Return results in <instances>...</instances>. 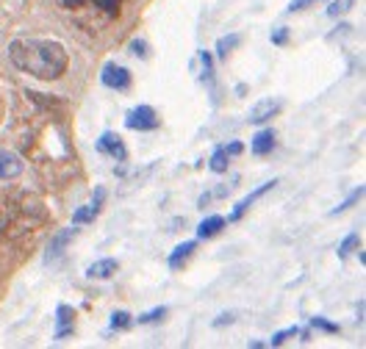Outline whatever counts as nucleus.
Instances as JSON below:
<instances>
[{"label":"nucleus","instance_id":"6ab92c4d","mask_svg":"<svg viewBox=\"0 0 366 349\" xmlns=\"http://www.w3.org/2000/svg\"><path fill=\"white\" fill-rule=\"evenodd\" d=\"M353 3H356V0H333V3L328 6V17H342V14H347V11L353 8Z\"/></svg>","mask_w":366,"mask_h":349},{"label":"nucleus","instance_id":"cd10ccee","mask_svg":"<svg viewBox=\"0 0 366 349\" xmlns=\"http://www.w3.org/2000/svg\"><path fill=\"white\" fill-rule=\"evenodd\" d=\"M241 150H244V147H241L239 141H233V144H227V152H230V155H239Z\"/></svg>","mask_w":366,"mask_h":349},{"label":"nucleus","instance_id":"f257e3e1","mask_svg":"<svg viewBox=\"0 0 366 349\" xmlns=\"http://www.w3.org/2000/svg\"><path fill=\"white\" fill-rule=\"evenodd\" d=\"M8 59L17 70L39 80H56L67 72V50L53 39H14L8 45Z\"/></svg>","mask_w":366,"mask_h":349},{"label":"nucleus","instance_id":"1a4fd4ad","mask_svg":"<svg viewBox=\"0 0 366 349\" xmlns=\"http://www.w3.org/2000/svg\"><path fill=\"white\" fill-rule=\"evenodd\" d=\"M22 172V161L20 155L8 152V150H0V180H11Z\"/></svg>","mask_w":366,"mask_h":349},{"label":"nucleus","instance_id":"39448f33","mask_svg":"<svg viewBox=\"0 0 366 349\" xmlns=\"http://www.w3.org/2000/svg\"><path fill=\"white\" fill-rule=\"evenodd\" d=\"M97 150L106 152V155H111L114 161H125V158H128V147L122 144V139H120L117 134H111V131H106V134L97 139Z\"/></svg>","mask_w":366,"mask_h":349},{"label":"nucleus","instance_id":"4be33fe9","mask_svg":"<svg viewBox=\"0 0 366 349\" xmlns=\"http://www.w3.org/2000/svg\"><path fill=\"white\" fill-rule=\"evenodd\" d=\"M94 6H100L108 17H117L120 14V6H122V0H92Z\"/></svg>","mask_w":366,"mask_h":349},{"label":"nucleus","instance_id":"7ed1b4c3","mask_svg":"<svg viewBox=\"0 0 366 349\" xmlns=\"http://www.w3.org/2000/svg\"><path fill=\"white\" fill-rule=\"evenodd\" d=\"M103 203H106V189H103V186H97V189H94V194H92V200H89L83 208H78L73 213L75 227H78V225H86V222H94V219H97V213H100V208H103Z\"/></svg>","mask_w":366,"mask_h":349},{"label":"nucleus","instance_id":"dca6fc26","mask_svg":"<svg viewBox=\"0 0 366 349\" xmlns=\"http://www.w3.org/2000/svg\"><path fill=\"white\" fill-rule=\"evenodd\" d=\"M239 42H241V36H239V34L222 36L220 42H217V56H220V59H227V56H230V50H233V48L239 45Z\"/></svg>","mask_w":366,"mask_h":349},{"label":"nucleus","instance_id":"412c9836","mask_svg":"<svg viewBox=\"0 0 366 349\" xmlns=\"http://www.w3.org/2000/svg\"><path fill=\"white\" fill-rule=\"evenodd\" d=\"M300 330L297 327H286V330H281V333H275L272 339H269V347H281V344H286L289 339H294Z\"/></svg>","mask_w":366,"mask_h":349},{"label":"nucleus","instance_id":"c756f323","mask_svg":"<svg viewBox=\"0 0 366 349\" xmlns=\"http://www.w3.org/2000/svg\"><path fill=\"white\" fill-rule=\"evenodd\" d=\"M311 3H314V0H311Z\"/></svg>","mask_w":366,"mask_h":349},{"label":"nucleus","instance_id":"f3484780","mask_svg":"<svg viewBox=\"0 0 366 349\" xmlns=\"http://www.w3.org/2000/svg\"><path fill=\"white\" fill-rule=\"evenodd\" d=\"M131 313L128 311H114L111 313V330H125V327H131Z\"/></svg>","mask_w":366,"mask_h":349},{"label":"nucleus","instance_id":"aec40b11","mask_svg":"<svg viewBox=\"0 0 366 349\" xmlns=\"http://www.w3.org/2000/svg\"><path fill=\"white\" fill-rule=\"evenodd\" d=\"M361 197H364V186H358V189H356V192H353V194H350V197H347L342 206H336V208L330 211V213H333V216H336V213H344L347 208H353V206H356Z\"/></svg>","mask_w":366,"mask_h":349},{"label":"nucleus","instance_id":"423d86ee","mask_svg":"<svg viewBox=\"0 0 366 349\" xmlns=\"http://www.w3.org/2000/svg\"><path fill=\"white\" fill-rule=\"evenodd\" d=\"M281 108H283L281 100H269V97H267V100H258V103L253 106V111H250L247 120H250L253 125H261V122H269Z\"/></svg>","mask_w":366,"mask_h":349},{"label":"nucleus","instance_id":"9b49d317","mask_svg":"<svg viewBox=\"0 0 366 349\" xmlns=\"http://www.w3.org/2000/svg\"><path fill=\"white\" fill-rule=\"evenodd\" d=\"M250 150H253V155H269V152L275 150V131H272V128L258 131V134L253 136Z\"/></svg>","mask_w":366,"mask_h":349},{"label":"nucleus","instance_id":"f8f14e48","mask_svg":"<svg viewBox=\"0 0 366 349\" xmlns=\"http://www.w3.org/2000/svg\"><path fill=\"white\" fill-rule=\"evenodd\" d=\"M120 269V264L114 258H103V261H94L89 269H86V278L92 280H108L114 278V272Z\"/></svg>","mask_w":366,"mask_h":349},{"label":"nucleus","instance_id":"a878e982","mask_svg":"<svg viewBox=\"0 0 366 349\" xmlns=\"http://www.w3.org/2000/svg\"><path fill=\"white\" fill-rule=\"evenodd\" d=\"M131 50H134L139 59H147V45L142 39H134V42H131Z\"/></svg>","mask_w":366,"mask_h":349},{"label":"nucleus","instance_id":"6e6552de","mask_svg":"<svg viewBox=\"0 0 366 349\" xmlns=\"http://www.w3.org/2000/svg\"><path fill=\"white\" fill-rule=\"evenodd\" d=\"M73 236H75V225L70 227V230H62V233H59V236L50 241V247H48V255H45V264H48V266H50V264H56V261L64 255V247L70 244V238H73Z\"/></svg>","mask_w":366,"mask_h":349},{"label":"nucleus","instance_id":"393cba45","mask_svg":"<svg viewBox=\"0 0 366 349\" xmlns=\"http://www.w3.org/2000/svg\"><path fill=\"white\" fill-rule=\"evenodd\" d=\"M311 327H319V330H325V333H339V325H330V322H325V319H311Z\"/></svg>","mask_w":366,"mask_h":349},{"label":"nucleus","instance_id":"9d476101","mask_svg":"<svg viewBox=\"0 0 366 349\" xmlns=\"http://www.w3.org/2000/svg\"><path fill=\"white\" fill-rule=\"evenodd\" d=\"M275 186H278V180H269V183H264L261 189H255V192H250V194H247V197H244V200H241V203L236 206V211L230 213V219H233V222H236V219H241V216H244V211L250 208V206H253L255 200H261V197H264L267 192H272Z\"/></svg>","mask_w":366,"mask_h":349},{"label":"nucleus","instance_id":"0eeeda50","mask_svg":"<svg viewBox=\"0 0 366 349\" xmlns=\"http://www.w3.org/2000/svg\"><path fill=\"white\" fill-rule=\"evenodd\" d=\"M56 322H59V327H56L53 339H56V341H64L75 330V311L70 305H59V308H56Z\"/></svg>","mask_w":366,"mask_h":349},{"label":"nucleus","instance_id":"5701e85b","mask_svg":"<svg viewBox=\"0 0 366 349\" xmlns=\"http://www.w3.org/2000/svg\"><path fill=\"white\" fill-rule=\"evenodd\" d=\"M167 316V308H155V311H147L145 316H139L136 322L139 325H150V322H158V319H164Z\"/></svg>","mask_w":366,"mask_h":349},{"label":"nucleus","instance_id":"c85d7f7f","mask_svg":"<svg viewBox=\"0 0 366 349\" xmlns=\"http://www.w3.org/2000/svg\"><path fill=\"white\" fill-rule=\"evenodd\" d=\"M67 8H78V6H83V3H89V0H62Z\"/></svg>","mask_w":366,"mask_h":349},{"label":"nucleus","instance_id":"2eb2a0df","mask_svg":"<svg viewBox=\"0 0 366 349\" xmlns=\"http://www.w3.org/2000/svg\"><path fill=\"white\" fill-rule=\"evenodd\" d=\"M230 152H227V147H217L214 152H211V161H209V166H211V172H225L227 169V164H230Z\"/></svg>","mask_w":366,"mask_h":349},{"label":"nucleus","instance_id":"ddd939ff","mask_svg":"<svg viewBox=\"0 0 366 349\" xmlns=\"http://www.w3.org/2000/svg\"><path fill=\"white\" fill-rule=\"evenodd\" d=\"M195 250H197V241H183V244H178V247L172 250V255H169V269L186 266V261L195 255Z\"/></svg>","mask_w":366,"mask_h":349},{"label":"nucleus","instance_id":"4468645a","mask_svg":"<svg viewBox=\"0 0 366 349\" xmlns=\"http://www.w3.org/2000/svg\"><path fill=\"white\" fill-rule=\"evenodd\" d=\"M225 225H227V222H225L222 216H209V219H203V222L197 225V238H211V236H217Z\"/></svg>","mask_w":366,"mask_h":349},{"label":"nucleus","instance_id":"f03ea898","mask_svg":"<svg viewBox=\"0 0 366 349\" xmlns=\"http://www.w3.org/2000/svg\"><path fill=\"white\" fill-rule=\"evenodd\" d=\"M125 128H131V131H155L158 128V117H155V111L150 106H136L134 111H128Z\"/></svg>","mask_w":366,"mask_h":349},{"label":"nucleus","instance_id":"20e7f679","mask_svg":"<svg viewBox=\"0 0 366 349\" xmlns=\"http://www.w3.org/2000/svg\"><path fill=\"white\" fill-rule=\"evenodd\" d=\"M100 80H103V86H108L114 92L131 89V72L125 70V67H120V64H106L103 72H100Z\"/></svg>","mask_w":366,"mask_h":349},{"label":"nucleus","instance_id":"b1692460","mask_svg":"<svg viewBox=\"0 0 366 349\" xmlns=\"http://www.w3.org/2000/svg\"><path fill=\"white\" fill-rule=\"evenodd\" d=\"M200 62H203V80H206V83H211V78H214L211 56H209V53H200Z\"/></svg>","mask_w":366,"mask_h":349},{"label":"nucleus","instance_id":"a211bd4d","mask_svg":"<svg viewBox=\"0 0 366 349\" xmlns=\"http://www.w3.org/2000/svg\"><path fill=\"white\" fill-rule=\"evenodd\" d=\"M356 247H361V236H358V233H353V236H347V238L342 241V247H339V258H347Z\"/></svg>","mask_w":366,"mask_h":349},{"label":"nucleus","instance_id":"bb28decb","mask_svg":"<svg viewBox=\"0 0 366 349\" xmlns=\"http://www.w3.org/2000/svg\"><path fill=\"white\" fill-rule=\"evenodd\" d=\"M286 36H289V31H286V28H281V31H275L272 42H275V45H283V42H286Z\"/></svg>","mask_w":366,"mask_h":349}]
</instances>
